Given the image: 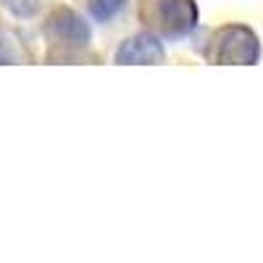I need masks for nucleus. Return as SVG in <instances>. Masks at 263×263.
<instances>
[{"label":"nucleus","mask_w":263,"mask_h":263,"mask_svg":"<svg viewBox=\"0 0 263 263\" xmlns=\"http://www.w3.org/2000/svg\"><path fill=\"white\" fill-rule=\"evenodd\" d=\"M140 18L153 34L182 37L197 24L195 0H142Z\"/></svg>","instance_id":"f257e3e1"},{"label":"nucleus","mask_w":263,"mask_h":263,"mask_svg":"<svg viewBox=\"0 0 263 263\" xmlns=\"http://www.w3.org/2000/svg\"><path fill=\"white\" fill-rule=\"evenodd\" d=\"M258 58H260L258 37L250 27H242V24L221 27L208 45V61L221 63V66H234V63L250 66Z\"/></svg>","instance_id":"f03ea898"},{"label":"nucleus","mask_w":263,"mask_h":263,"mask_svg":"<svg viewBox=\"0 0 263 263\" xmlns=\"http://www.w3.org/2000/svg\"><path fill=\"white\" fill-rule=\"evenodd\" d=\"M48 34L66 48H84L90 42V27H87V21L69 8H58L50 13Z\"/></svg>","instance_id":"7ed1b4c3"},{"label":"nucleus","mask_w":263,"mask_h":263,"mask_svg":"<svg viewBox=\"0 0 263 263\" xmlns=\"http://www.w3.org/2000/svg\"><path fill=\"white\" fill-rule=\"evenodd\" d=\"M161 61H163V45L153 32L126 37L121 42V48L116 50V63H124V66L126 63L147 66V63H161Z\"/></svg>","instance_id":"20e7f679"},{"label":"nucleus","mask_w":263,"mask_h":263,"mask_svg":"<svg viewBox=\"0 0 263 263\" xmlns=\"http://www.w3.org/2000/svg\"><path fill=\"white\" fill-rule=\"evenodd\" d=\"M126 0H90V13L98 18V21H105L116 16L121 8H124Z\"/></svg>","instance_id":"39448f33"},{"label":"nucleus","mask_w":263,"mask_h":263,"mask_svg":"<svg viewBox=\"0 0 263 263\" xmlns=\"http://www.w3.org/2000/svg\"><path fill=\"white\" fill-rule=\"evenodd\" d=\"M6 8L13 11L16 16H34L40 11V3L42 0H3Z\"/></svg>","instance_id":"423d86ee"}]
</instances>
